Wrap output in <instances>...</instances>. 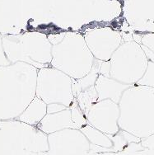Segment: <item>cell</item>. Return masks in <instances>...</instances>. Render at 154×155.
I'll return each instance as SVG.
<instances>
[{"label":"cell","instance_id":"obj_11","mask_svg":"<svg viewBox=\"0 0 154 155\" xmlns=\"http://www.w3.org/2000/svg\"><path fill=\"white\" fill-rule=\"evenodd\" d=\"M101 61L96 59L94 64L92 66V70L88 74L85 75L84 77L79 79H74L72 80V88L74 97H76L78 93L82 92L83 90L87 89L90 87L94 86L98 76L100 74V67H101Z\"/></svg>","mask_w":154,"mask_h":155},{"label":"cell","instance_id":"obj_2","mask_svg":"<svg viewBox=\"0 0 154 155\" xmlns=\"http://www.w3.org/2000/svg\"><path fill=\"white\" fill-rule=\"evenodd\" d=\"M95 60L81 33L67 31L62 41L52 46L51 66L74 79L87 74Z\"/></svg>","mask_w":154,"mask_h":155},{"label":"cell","instance_id":"obj_8","mask_svg":"<svg viewBox=\"0 0 154 155\" xmlns=\"http://www.w3.org/2000/svg\"><path fill=\"white\" fill-rule=\"evenodd\" d=\"M94 86L97 92L98 101L110 99L119 103L123 93L131 85L123 84L111 77L99 74Z\"/></svg>","mask_w":154,"mask_h":155},{"label":"cell","instance_id":"obj_6","mask_svg":"<svg viewBox=\"0 0 154 155\" xmlns=\"http://www.w3.org/2000/svg\"><path fill=\"white\" fill-rule=\"evenodd\" d=\"M89 50L101 61L110 60L113 53L123 43L121 34L110 27L92 29L83 34Z\"/></svg>","mask_w":154,"mask_h":155},{"label":"cell","instance_id":"obj_13","mask_svg":"<svg viewBox=\"0 0 154 155\" xmlns=\"http://www.w3.org/2000/svg\"><path fill=\"white\" fill-rule=\"evenodd\" d=\"M75 99L77 100V104L81 110H83V113L86 116L92 105L95 104L98 101V94L95 86H92L87 89L83 90L77 94Z\"/></svg>","mask_w":154,"mask_h":155},{"label":"cell","instance_id":"obj_19","mask_svg":"<svg viewBox=\"0 0 154 155\" xmlns=\"http://www.w3.org/2000/svg\"><path fill=\"white\" fill-rule=\"evenodd\" d=\"M66 32H62L59 33V34H53V35H50L48 36V38H49V41H51V43L53 45H56L58 43L62 41L64 36H65Z\"/></svg>","mask_w":154,"mask_h":155},{"label":"cell","instance_id":"obj_18","mask_svg":"<svg viewBox=\"0 0 154 155\" xmlns=\"http://www.w3.org/2000/svg\"><path fill=\"white\" fill-rule=\"evenodd\" d=\"M100 74H102L106 77H110V64L109 60L101 61L100 67Z\"/></svg>","mask_w":154,"mask_h":155},{"label":"cell","instance_id":"obj_7","mask_svg":"<svg viewBox=\"0 0 154 155\" xmlns=\"http://www.w3.org/2000/svg\"><path fill=\"white\" fill-rule=\"evenodd\" d=\"M120 107L110 99L97 101L86 115L87 124L109 135H114L120 130L119 126Z\"/></svg>","mask_w":154,"mask_h":155},{"label":"cell","instance_id":"obj_1","mask_svg":"<svg viewBox=\"0 0 154 155\" xmlns=\"http://www.w3.org/2000/svg\"><path fill=\"white\" fill-rule=\"evenodd\" d=\"M120 129L140 139L154 134V87L131 85L119 101Z\"/></svg>","mask_w":154,"mask_h":155},{"label":"cell","instance_id":"obj_4","mask_svg":"<svg viewBox=\"0 0 154 155\" xmlns=\"http://www.w3.org/2000/svg\"><path fill=\"white\" fill-rule=\"evenodd\" d=\"M72 78L52 66L38 69L36 96L46 104L59 103L69 107L74 100Z\"/></svg>","mask_w":154,"mask_h":155},{"label":"cell","instance_id":"obj_3","mask_svg":"<svg viewBox=\"0 0 154 155\" xmlns=\"http://www.w3.org/2000/svg\"><path fill=\"white\" fill-rule=\"evenodd\" d=\"M109 61L110 77L129 85L138 83L148 64V58L137 41L123 42Z\"/></svg>","mask_w":154,"mask_h":155},{"label":"cell","instance_id":"obj_16","mask_svg":"<svg viewBox=\"0 0 154 155\" xmlns=\"http://www.w3.org/2000/svg\"><path fill=\"white\" fill-rule=\"evenodd\" d=\"M136 84L154 87V62L148 60V67L145 73Z\"/></svg>","mask_w":154,"mask_h":155},{"label":"cell","instance_id":"obj_15","mask_svg":"<svg viewBox=\"0 0 154 155\" xmlns=\"http://www.w3.org/2000/svg\"><path fill=\"white\" fill-rule=\"evenodd\" d=\"M70 110H71V116L73 122L76 126L77 129H81L83 126L87 124V117L85 114L83 113V111L81 110L79 106L77 104V100L74 98V101L70 105Z\"/></svg>","mask_w":154,"mask_h":155},{"label":"cell","instance_id":"obj_17","mask_svg":"<svg viewBox=\"0 0 154 155\" xmlns=\"http://www.w3.org/2000/svg\"><path fill=\"white\" fill-rule=\"evenodd\" d=\"M68 107H65L64 105L59 104V103H51L47 104V113H55L61 110H64Z\"/></svg>","mask_w":154,"mask_h":155},{"label":"cell","instance_id":"obj_12","mask_svg":"<svg viewBox=\"0 0 154 155\" xmlns=\"http://www.w3.org/2000/svg\"><path fill=\"white\" fill-rule=\"evenodd\" d=\"M80 130L86 135L90 143L106 148H112L113 142L109 134H105L89 124L83 126Z\"/></svg>","mask_w":154,"mask_h":155},{"label":"cell","instance_id":"obj_10","mask_svg":"<svg viewBox=\"0 0 154 155\" xmlns=\"http://www.w3.org/2000/svg\"><path fill=\"white\" fill-rule=\"evenodd\" d=\"M46 114L47 104L36 96L24 110L20 116V120L28 125L37 126Z\"/></svg>","mask_w":154,"mask_h":155},{"label":"cell","instance_id":"obj_14","mask_svg":"<svg viewBox=\"0 0 154 155\" xmlns=\"http://www.w3.org/2000/svg\"><path fill=\"white\" fill-rule=\"evenodd\" d=\"M138 43H139L148 60L154 62V32L144 34Z\"/></svg>","mask_w":154,"mask_h":155},{"label":"cell","instance_id":"obj_9","mask_svg":"<svg viewBox=\"0 0 154 155\" xmlns=\"http://www.w3.org/2000/svg\"><path fill=\"white\" fill-rule=\"evenodd\" d=\"M37 128L44 134H50L64 129L76 128V126L72 120L71 110L67 107L59 112L46 114L38 124Z\"/></svg>","mask_w":154,"mask_h":155},{"label":"cell","instance_id":"obj_5","mask_svg":"<svg viewBox=\"0 0 154 155\" xmlns=\"http://www.w3.org/2000/svg\"><path fill=\"white\" fill-rule=\"evenodd\" d=\"M48 154H89L91 143L80 129L67 128L47 134Z\"/></svg>","mask_w":154,"mask_h":155}]
</instances>
